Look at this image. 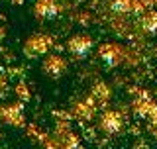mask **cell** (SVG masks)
I'll list each match as a JSON object with an SVG mask.
<instances>
[{"mask_svg": "<svg viewBox=\"0 0 157 149\" xmlns=\"http://www.w3.org/2000/svg\"><path fill=\"white\" fill-rule=\"evenodd\" d=\"M88 41L86 39H73L71 41V51H75V53H78V55H82L85 51H88Z\"/></svg>", "mask_w": 157, "mask_h": 149, "instance_id": "obj_1", "label": "cell"}]
</instances>
